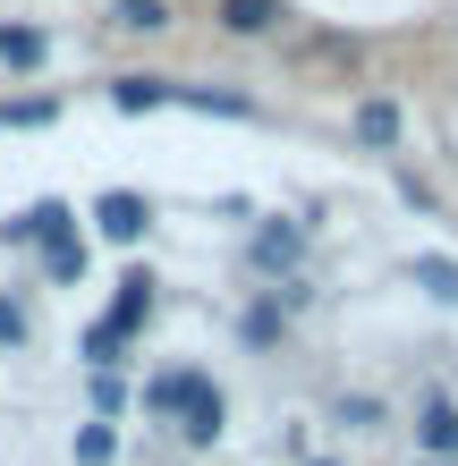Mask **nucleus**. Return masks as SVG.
Here are the masks:
<instances>
[{
	"instance_id": "f257e3e1",
	"label": "nucleus",
	"mask_w": 458,
	"mask_h": 466,
	"mask_svg": "<svg viewBox=\"0 0 458 466\" xmlns=\"http://www.w3.org/2000/svg\"><path fill=\"white\" fill-rule=\"evenodd\" d=\"M212 390H221V381H212V373H153L145 381V416H161V424H187V416H196V407L212 399Z\"/></svg>"
},
{
	"instance_id": "f03ea898",
	"label": "nucleus",
	"mask_w": 458,
	"mask_h": 466,
	"mask_svg": "<svg viewBox=\"0 0 458 466\" xmlns=\"http://www.w3.org/2000/svg\"><path fill=\"white\" fill-rule=\"evenodd\" d=\"M247 263L263 271V280H298V263H306V221H263L255 229V246H247Z\"/></svg>"
},
{
	"instance_id": "7ed1b4c3",
	"label": "nucleus",
	"mask_w": 458,
	"mask_h": 466,
	"mask_svg": "<svg viewBox=\"0 0 458 466\" xmlns=\"http://www.w3.org/2000/svg\"><path fill=\"white\" fill-rule=\"evenodd\" d=\"M145 322H153V271H127V280H119V297H111V314H102V331L127 348V339L145 331Z\"/></svg>"
},
{
	"instance_id": "20e7f679",
	"label": "nucleus",
	"mask_w": 458,
	"mask_h": 466,
	"mask_svg": "<svg viewBox=\"0 0 458 466\" xmlns=\"http://www.w3.org/2000/svg\"><path fill=\"white\" fill-rule=\"evenodd\" d=\"M280 17H289L280 0H212V25H221L229 43H255V35H272Z\"/></svg>"
},
{
	"instance_id": "39448f33",
	"label": "nucleus",
	"mask_w": 458,
	"mask_h": 466,
	"mask_svg": "<svg viewBox=\"0 0 458 466\" xmlns=\"http://www.w3.org/2000/svg\"><path fill=\"white\" fill-rule=\"evenodd\" d=\"M94 221H102V238H119V246H137V238H145V221H153V204L137 196V187H111V196L94 204Z\"/></svg>"
},
{
	"instance_id": "423d86ee",
	"label": "nucleus",
	"mask_w": 458,
	"mask_h": 466,
	"mask_svg": "<svg viewBox=\"0 0 458 466\" xmlns=\"http://www.w3.org/2000/svg\"><path fill=\"white\" fill-rule=\"evenodd\" d=\"M348 136H357L365 153H391V145H399V102H391V94H365L357 111H348Z\"/></svg>"
},
{
	"instance_id": "0eeeda50",
	"label": "nucleus",
	"mask_w": 458,
	"mask_h": 466,
	"mask_svg": "<svg viewBox=\"0 0 458 466\" xmlns=\"http://www.w3.org/2000/svg\"><path fill=\"white\" fill-rule=\"evenodd\" d=\"M68 229H76V212H68L60 196H43L35 212H17V221L0 229V238H9V246H51V238H68Z\"/></svg>"
},
{
	"instance_id": "6e6552de",
	"label": "nucleus",
	"mask_w": 458,
	"mask_h": 466,
	"mask_svg": "<svg viewBox=\"0 0 458 466\" xmlns=\"http://www.w3.org/2000/svg\"><path fill=\"white\" fill-rule=\"evenodd\" d=\"M416 458H450L458 466V407L433 390V399H424V416H416Z\"/></svg>"
},
{
	"instance_id": "1a4fd4ad",
	"label": "nucleus",
	"mask_w": 458,
	"mask_h": 466,
	"mask_svg": "<svg viewBox=\"0 0 458 466\" xmlns=\"http://www.w3.org/2000/svg\"><path fill=\"white\" fill-rule=\"evenodd\" d=\"M111 111H178V76H111Z\"/></svg>"
},
{
	"instance_id": "9d476101",
	"label": "nucleus",
	"mask_w": 458,
	"mask_h": 466,
	"mask_svg": "<svg viewBox=\"0 0 458 466\" xmlns=\"http://www.w3.org/2000/svg\"><path fill=\"white\" fill-rule=\"evenodd\" d=\"M43 60H51V35H43V25H0V68L35 76Z\"/></svg>"
},
{
	"instance_id": "9b49d317",
	"label": "nucleus",
	"mask_w": 458,
	"mask_h": 466,
	"mask_svg": "<svg viewBox=\"0 0 458 466\" xmlns=\"http://www.w3.org/2000/svg\"><path fill=\"white\" fill-rule=\"evenodd\" d=\"M238 339H247V348H280V339H289V314H280V297H272V289H263L255 306L238 314Z\"/></svg>"
},
{
	"instance_id": "f8f14e48",
	"label": "nucleus",
	"mask_w": 458,
	"mask_h": 466,
	"mask_svg": "<svg viewBox=\"0 0 458 466\" xmlns=\"http://www.w3.org/2000/svg\"><path fill=\"white\" fill-rule=\"evenodd\" d=\"M408 280L433 297V306H458V263H450V255H416V263H408Z\"/></svg>"
},
{
	"instance_id": "ddd939ff",
	"label": "nucleus",
	"mask_w": 458,
	"mask_h": 466,
	"mask_svg": "<svg viewBox=\"0 0 458 466\" xmlns=\"http://www.w3.org/2000/svg\"><path fill=\"white\" fill-rule=\"evenodd\" d=\"M221 424H229V399H221V390H212V399L196 407V416H187V424H178V441H187V450H212V441H221Z\"/></svg>"
},
{
	"instance_id": "4468645a",
	"label": "nucleus",
	"mask_w": 458,
	"mask_h": 466,
	"mask_svg": "<svg viewBox=\"0 0 458 466\" xmlns=\"http://www.w3.org/2000/svg\"><path fill=\"white\" fill-rule=\"evenodd\" d=\"M111 25L119 35H161L170 25V0H111Z\"/></svg>"
},
{
	"instance_id": "2eb2a0df",
	"label": "nucleus",
	"mask_w": 458,
	"mask_h": 466,
	"mask_svg": "<svg viewBox=\"0 0 458 466\" xmlns=\"http://www.w3.org/2000/svg\"><path fill=\"white\" fill-rule=\"evenodd\" d=\"M43 271H51L60 289H68V280H86V238H76V229H68V238H51V246H43Z\"/></svg>"
},
{
	"instance_id": "dca6fc26",
	"label": "nucleus",
	"mask_w": 458,
	"mask_h": 466,
	"mask_svg": "<svg viewBox=\"0 0 458 466\" xmlns=\"http://www.w3.org/2000/svg\"><path fill=\"white\" fill-rule=\"evenodd\" d=\"M51 119H60V102H51V94H25V102H0V136H9V127H51Z\"/></svg>"
},
{
	"instance_id": "f3484780",
	"label": "nucleus",
	"mask_w": 458,
	"mask_h": 466,
	"mask_svg": "<svg viewBox=\"0 0 458 466\" xmlns=\"http://www.w3.org/2000/svg\"><path fill=\"white\" fill-rule=\"evenodd\" d=\"M331 424H348V432H382V399H365V390H357V399H340V407H331Z\"/></svg>"
},
{
	"instance_id": "a211bd4d",
	"label": "nucleus",
	"mask_w": 458,
	"mask_h": 466,
	"mask_svg": "<svg viewBox=\"0 0 458 466\" xmlns=\"http://www.w3.org/2000/svg\"><path fill=\"white\" fill-rule=\"evenodd\" d=\"M111 424H86V432H76V466H111Z\"/></svg>"
},
{
	"instance_id": "6ab92c4d",
	"label": "nucleus",
	"mask_w": 458,
	"mask_h": 466,
	"mask_svg": "<svg viewBox=\"0 0 458 466\" xmlns=\"http://www.w3.org/2000/svg\"><path fill=\"white\" fill-rule=\"evenodd\" d=\"M399 196H408V204H416V212H433V204H442V196H433V187H424V178H416V170H399Z\"/></svg>"
},
{
	"instance_id": "aec40b11",
	"label": "nucleus",
	"mask_w": 458,
	"mask_h": 466,
	"mask_svg": "<svg viewBox=\"0 0 458 466\" xmlns=\"http://www.w3.org/2000/svg\"><path fill=\"white\" fill-rule=\"evenodd\" d=\"M0 348H25V314L9 306V297H0Z\"/></svg>"
},
{
	"instance_id": "412c9836",
	"label": "nucleus",
	"mask_w": 458,
	"mask_h": 466,
	"mask_svg": "<svg viewBox=\"0 0 458 466\" xmlns=\"http://www.w3.org/2000/svg\"><path fill=\"white\" fill-rule=\"evenodd\" d=\"M416 466H450V458H416Z\"/></svg>"
},
{
	"instance_id": "4be33fe9",
	"label": "nucleus",
	"mask_w": 458,
	"mask_h": 466,
	"mask_svg": "<svg viewBox=\"0 0 458 466\" xmlns=\"http://www.w3.org/2000/svg\"><path fill=\"white\" fill-rule=\"evenodd\" d=\"M306 466H340V458H306Z\"/></svg>"
}]
</instances>
